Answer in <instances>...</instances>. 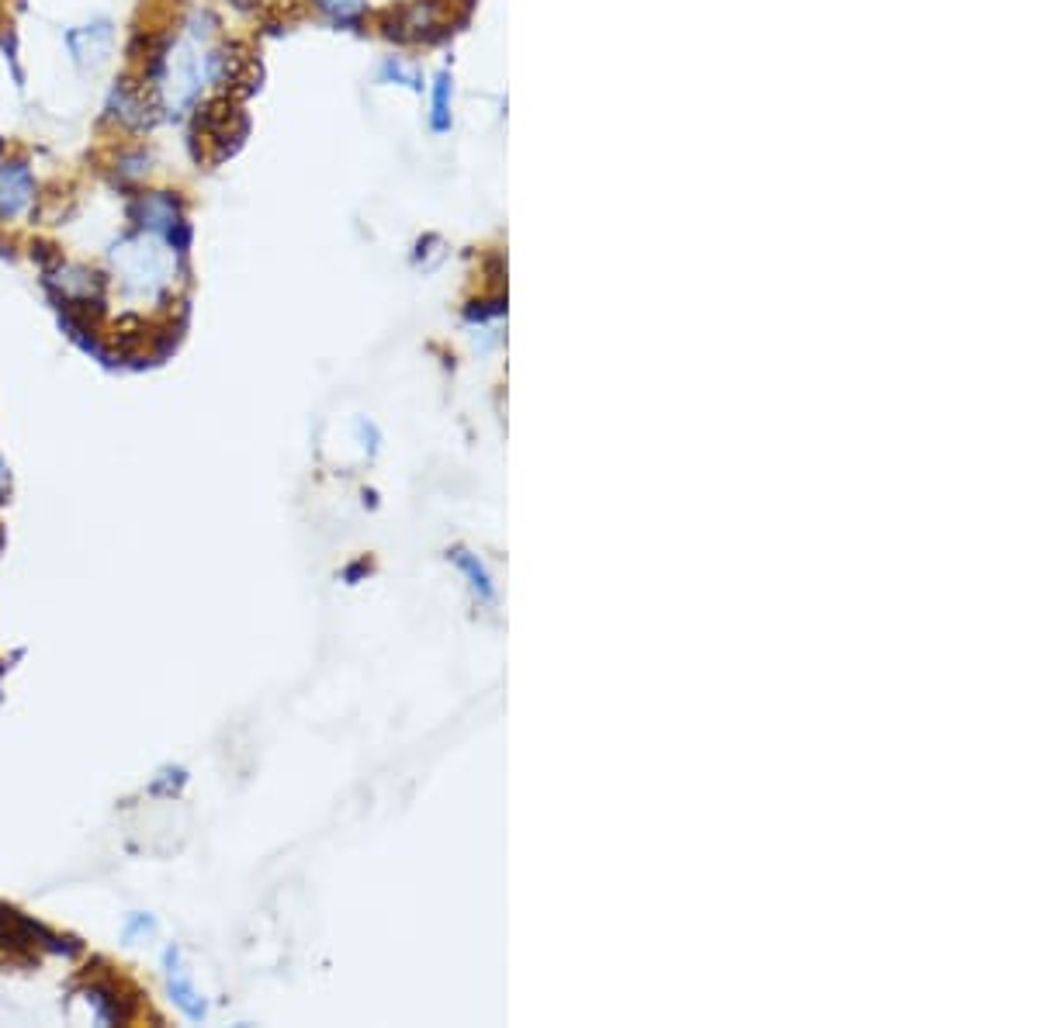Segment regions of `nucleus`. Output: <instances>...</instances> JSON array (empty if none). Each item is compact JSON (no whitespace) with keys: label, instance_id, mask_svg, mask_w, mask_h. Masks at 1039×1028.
Listing matches in <instances>:
<instances>
[{"label":"nucleus","instance_id":"1","mask_svg":"<svg viewBox=\"0 0 1039 1028\" xmlns=\"http://www.w3.org/2000/svg\"><path fill=\"white\" fill-rule=\"evenodd\" d=\"M114 281L122 284L125 295L135 298H160L174 284V253L160 243V236L139 232L118 239L108 253Z\"/></svg>","mask_w":1039,"mask_h":1028},{"label":"nucleus","instance_id":"2","mask_svg":"<svg viewBox=\"0 0 1039 1028\" xmlns=\"http://www.w3.org/2000/svg\"><path fill=\"white\" fill-rule=\"evenodd\" d=\"M105 111H108V122L122 125L125 132H150L160 118L156 94L146 84H135L129 77L111 87Z\"/></svg>","mask_w":1039,"mask_h":1028},{"label":"nucleus","instance_id":"3","mask_svg":"<svg viewBox=\"0 0 1039 1028\" xmlns=\"http://www.w3.org/2000/svg\"><path fill=\"white\" fill-rule=\"evenodd\" d=\"M129 215L143 232L167 236L171 229H177L184 222V205L177 195H171V190H146V195H139L132 201Z\"/></svg>","mask_w":1039,"mask_h":1028},{"label":"nucleus","instance_id":"4","mask_svg":"<svg viewBox=\"0 0 1039 1028\" xmlns=\"http://www.w3.org/2000/svg\"><path fill=\"white\" fill-rule=\"evenodd\" d=\"M66 50L80 69H101L111 59L114 50V29L111 21H90V25L66 32Z\"/></svg>","mask_w":1039,"mask_h":1028},{"label":"nucleus","instance_id":"5","mask_svg":"<svg viewBox=\"0 0 1039 1028\" xmlns=\"http://www.w3.org/2000/svg\"><path fill=\"white\" fill-rule=\"evenodd\" d=\"M39 184L29 163L21 160H4L0 163V219H18L35 205Z\"/></svg>","mask_w":1039,"mask_h":1028},{"label":"nucleus","instance_id":"6","mask_svg":"<svg viewBox=\"0 0 1039 1028\" xmlns=\"http://www.w3.org/2000/svg\"><path fill=\"white\" fill-rule=\"evenodd\" d=\"M437 21H440V8L434 4V0H413V4L392 11L385 35L398 39V42H419L437 29Z\"/></svg>","mask_w":1039,"mask_h":1028},{"label":"nucleus","instance_id":"7","mask_svg":"<svg viewBox=\"0 0 1039 1028\" xmlns=\"http://www.w3.org/2000/svg\"><path fill=\"white\" fill-rule=\"evenodd\" d=\"M447 561H455V568L468 579L471 595H475L482 606L500 603V589H495V579L489 576V568L479 555H471L468 547H455V551H447Z\"/></svg>","mask_w":1039,"mask_h":1028},{"label":"nucleus","instance_id":"8","mask_svg":"<svg viewBox=\"0 0 1039 1028\" xmlns=\"http://www.w3.org/2000/svg\"><path fill=\"white\" fill-rule=\"evenodd\" d=\"M247 56L236 45H219V50H205V87H236L243 80Z\"/></svg>","mask_w":1039,"mask_h":1028},{"label":"nucleus","instance_id":"9","mask_svg":"<svg viewBox=\"0 0 1039 1028\" xmlns=\"http://www.w3.org/2000/svg\"><path fill=\"white\" fill-rule=\"evenodd\" d=\"M35 936H39L35 925H29L11 907H0V945H8L11 952H25L35 945Z\"/></svg>","mask_w":1039,"mask_h":1028},{"label":"nucleus","instance_id":"10","mask_svg":"<svg viewBox=\"0 0 1039 1028\" xmlns=\"http://www.w3.org/2000/svg\"><path fill=\"white\" fill-rule=\"evenodd\" d=\"M167 976H171V994H174V1000L181 1004V1011L187 1015V1018H205V1000L198 997V991L192 987V980H187L184 973H181V966H177V955L171 952L167 955Z\"/></svg>","mask_w":1039,"mask_h":1028},{"label":"nucleus","instance_id":"11","mask_svg":"<svg viewBox=\"0 0 1039 1028\" xmlns=\"http://www.w3.org/2000/svg\"><path fill=\"white\" fill-rule=\"evenodd\" d=\"M319 14H326L333 25H361L368 14V0H313Z\"/></svg>","mask_w":1039,"mask_h":1028},{"label":"nucleus","instance_id":"12","mask_svg":"<svg viewBox=\"0 0 1039 1028\" xmlns=\"http://www.w3.org/2000/svg\"><path fill=\"white\" fill-rule=\"evenodd\" d=\"M451 94H455V80L444 69V74H437V80H434V111H430V129L434 132L451 129Z\"/></svg>","mask_w":1039,"mask_h":1028},{"label":"nucleus","instance_id":"13","mask_svg":"<svg viewBox=\"0 0 1039 1028\" xmlns=\"http://www.w3.org/2000/svg\"><path fill=\"white\" fill-rule=\"evenodd\" d=\"M150 166H153V156L146 150H122L114 156V174H118V181H125V184L146 181Z\"/></svg>","mask_w":1039,"mask_h":1028},{"label":"nucleus","instance_id":"14","mask_svg":"<svg viewBox=\"0 0 1039 1028\" xmlns=\"http://www.w3.org/2000/svg\"><path fill=\"white\" fill-rule=\"evenodd\" d=\"M382 80H385V84H398V87H406V90H413V94L423 90V77L416 74L413 66H406L403 59H385V63H382Z\"/></svg>","mask_w":1039,"mask_h":1028},{"label":"nucleus","instance_id":"15","mask_svg":"<svg viewBox=\"0 0 1039 1028\" xmlns=\"http://www.w3.org/2000/svg\"><path fill=\"white\" fill-rule=\"evenodd\" d=\"M8 492V474H4V464H0V495Z\"/></svg>","mask_w":1039,"mask_h":1028}]
</instances>
